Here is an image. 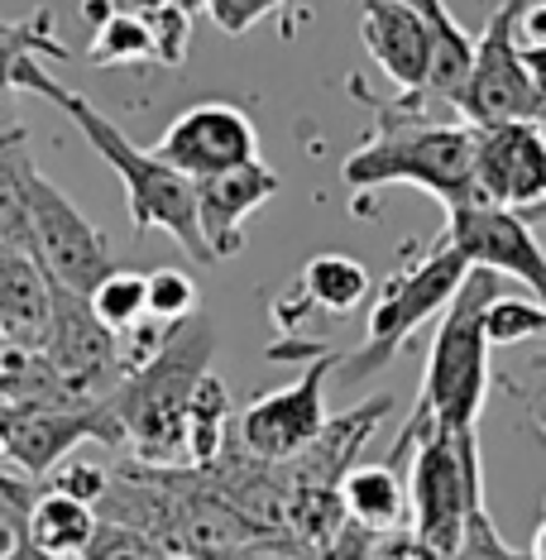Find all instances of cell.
Masks as SVG:
<instances>
[{"instance_id":"1","label":"cell","mask_w":546,"mask_h":560,"mask_svg":"<svg viewBox=\"0 0 546 560\" xmlns=\"http://www.w3.org/2000/svg\"><path fill=\"white\" fill-rule=\"evenodd\" d=\"M15 86L20 92H30V96H39V101H48V106H58L62 116L78 125V135L101 154V163L120 177L135 235L163 231V235H173L177 245L193 254L197 264H216L207 254V240H201V225H197V187L187 183L183 173H173L154 149H139L116 120L101 116L92 101H86L82 92H72L68 82H58L39 58L24 62Z\"/></svg>"},{"instance_id":"2","label":"cell","mask_w":546,"mask_h":560,"mask_svg":"<svg viewBox=\"0 0 546 560\" xmlns=\"http://www.w3.org/2000/svg\"><path fill=\"white\" fill-rule=\"evenodd\" d=\"M503 292V278L489 269H469L461 292L437 322V340L427 354V374L417 402L403 422V436L384 465L403 469L408 451L422 431H479V412L489 398V340H485V307Z\"/></svg>"},{"instance_id":"3","label":"cell","mask_w":546,"mask_h":560,"mask_svg":"<svg viewBox=\"0 0 546 560\" xmlns=\"http://www.w3.org/2000/svg\"><path fill=\"white\" fill-rule=\"evenodd\" d=\"M340 183L355 192V215L370 207L364 197L379 187H417L437 197L446 215L461 211L479 201L475 173H469V125L422 120V106L413 101H398V110L379 106V130L355 154H346Z\"/></svg>"},{"instance_id":"4","label":"cell","mask_w":546,"mask_h":560,"mask_svg":"<svg viewBox=\"0 0 546 560\" xmlns=\"http://www.w3.org/2000/svg\"><path fill=\"white\" fill-rule=\"evenodd\" d=\"M211 354L216 326L207 316H193V322L173 326L154 360L130 369L106 398L139 465L187 469V407H193L197 384L211 374Z\"/></svg>"},{"instance_id":"5","label":"cell","mask_w":546,"mask_h":560,"mask_svg":"<svg viewBox=\"0 0 546 560\" xmlns=\"http://www.w3.org/2000/svg\"><path fill=\"white\" fill-rule=\"evenodd\" d=\"M465 273H469L465 254L455 245H446V240L431 245L427 254H417V259L398 264V269L374 288L364 346L355 350L350 360H340V378H346V384H360V378L388 369L431 316H441L451 307V298L461 292Z\"/></svg>"},{"instance_id":"6","label":"cell","mask_w":546,"mask_h":560,"mask_svg":"<svg viewBox=\"0 0 546 560\" xmlns=\"http://www.w3.org/2000/svg\"><path fill=\"white\" fill-rule=\"evenodd\" d=\"M485 508L479 431H422L408 451V532L451 560Z\"/></svg>"},{"instance_id":"7","label":"cell","mask_w":546,"mask_h":560,"mask_svg":"<svg viewBox=\"0 0 546 560\" xmlns=\"http://www.w3.org/2000/svg\"><path fill=\"white\" fill-rule=\"evenodd\" d=\"M523 5L527 0H499L485 34L475 39L465 92L455 96L461 125H469V130H479V125H508V120H527L546 130V101L532 86L523 58H518V20H523Z\"/></svg>"},{"instance_id":"8","label":"cell","mask_w":546,"mask_h":560,"mask_svg":"<svg viewBox=\"0 0 546 560\" xmlns=\"http://www.w3.org/2000/svg\"><path fill=\"white\" fill-rule=\"evenodd\" d=\"M24 207H30L34 259H39V269L54 288L72 292V298H92L101 278L116 273L111 240L101 235L96 225L72 207V197H62L39 168L24 183Z\"/></svg>"},{"instance_id":"9","label":"cell","mask_w":546,"mask_h":560,"mask_svg":"<svg viewBox=\"0 0 546 560\" xmlns=\"http://www.w3.org/2000/svg\"><path fill=\"white\" fill-rule=\"evenodd\" d=\"M340 364L336 350H322L293 384L254 398L245 412H235V441L245 445L254 460L264 465H288L293 455H302L307 445L322 436V427L332 422L326 412V378Z\"/></svg>"},{"instance_id":"10","label":"cell","mask_w":546,"mask_h":560,"mask_svg":"<svg viewBox=\"0 0 546 560\" xmlns=\"http://www.w3.org/2000/svg\"><path fill=\"white\" fill-rule=\"evenodd\" d=\"M469 173L485 207L532 215L546 207V130L527 120L469 130Z\"/></svg>"},{"instance_id":"11","label":"cell","mask_w":546,"mask_h":560,"mask_svg":"<svg viewBox=\"0 0 546 560\" xmlns=\"http://www.w3.org/2000/svg\"><path fill=\"white\" fill-rule=\"evenodd\" d=\"M441 240L465 254L469 269H489L499 278L523 283L532 292V302L546 312V249H542V240L532 235V215L469 201V207L451 211Z\"/></svg>"},{"instance_id":"12","label":"cell","mask_w":546,"mask_h":560,"mask_svg":"<svg viewBox=\"0 0 546 560\" xmlns=\"http://www.w3.org/2000/svg\"><path fill=\"white\" fill-rule=\"evenodd\" d=\"M154 154L187 183H207V177L259 163V130L231 101H201L159 135Z\"/></svg>"},{"instance_id":"13","label":"cell","mask_w":546,"mask_h":560,"mask_svg":"<svg viewBox=\"0 0 546 560\" xmlns=\"http://www.w3.org/2000/svg\"><path fill=\"white\" fill-rule=\"evenodd\" d=\"M39 354L54 364V374L78 402H106L125 378L120 340L92 316L86 298H72L62 288H54V322H48Z\"/></svg>"},{"instance_id":"14","label":"cell","mask_w":546,"mask_h":560,"mask_svg":"<svg viewBox=\"0 0 546 560\" xmlns=\"http://www.w3.org/2000/svg\"><path fill=\"white\" fill-rule=\"evenodd\" d=\"M82 441L96 445H125L116 417H111L106 402L92 407H30V412H15L10 422V441H5V460L20 469L24 479H48L62 460H72Z\"/></svg>"},{"instance_id":"15","label":"cell","mask_w":546,"mask_h":560,"mask_svg":"<svg viewBox=\"0 0 546 560\" xmlns=\"http://www.w3.org/2000/svg\"><path fill=\"white\" fill-rule=\"evenodd\" d=\"M193 187H197V225H201V240H207V254L211 259H235L245 249L249 215L283 192V177L259 159V163H245V168L207 177V183H193Z\"/></svg>"},{"instance_id":"16","label":"cell","mask_w":546,"mask_h":560,"mask_svg":"<svg viewBox=\"0 0 546 560\" xmlns=\"http://www.w3.org/2000/svg\"><path fill=\"white\" fill-rule=\"evenodd\" d=\"M360 39L403 101H422L431 78V34L408 0H360Z\"/></svg>"},{"instance_id":"17","label":"cell","mask_w":546,"mask_h":560,"mask_svg":"<svg viewBox=\"0 0 546 560\" xmlns=\"http://www.w3.org/2000/svg\"><path fill=\"white\" fill-rule=\"evenodd\" d=\"M388 407H393V398H370V402L350 407V412L332 417L307 451L293 455L288 465H278L283 469V483L293 493L298 489H340V479L360 465V451L370 445L379 422L388 417Z\"/></svg>"},{"instance_id":"18","label":"cell","mask_w":546,"mask_h":560,"mask_svg":"<svg viewBox=\"0 0 546 560\" xmlns=\"http://www.w3.org/2000/svg\"><path fill=\"white\" fill-rule=\"evenodd\" d=\"M364 302H374V278L360 259L350 254H316V259L302 264L298 283H293V302L288 307H274L278 330L298 336L302 316L326 312V316H350L360 312Z\"/></svg>"},{"instance_id":"19","label":"cell","mask_w":546,"mask_h":560,"mask_svg":"<svg viewBox=\"0 0 546 560\" xmlns=\"http://www.w3.org/2000/svg\"><path fill=\"white\" fill-rule=\"evenodd\" d=\"M54 322V283L30 249L0 240V340L15 350H39Z\"/></svg>"},{"instance_id":"20","label":"cell","mask_w":546,"mask_h":560,"mask_svg":"<svg viewBox=\"0 0 546 560\" xmlns=\"http://www.w3.org/2000/svg\"><path fill=\"white\" fill-rule=\"evenodd\" d=\"M336 493L355 527L374 532V537L408 532V483L393 465H355Z\"/></svg>"},{"instance_id":"21","label":"cell","mask_w":546,"mask_h":560,"mask_svg":"<svg viewBox=\"0 0 546 560\" xmlns=\"http://www.w3.org/2000/svg\"><path fill=\"white\" fill-rule=\"evenodd\" d=\"M417 10V20L427 24L431 34V78H427V92L422 101H451L465 92V78H469V58H475V39L461 30V20L451 15L446 0H408ZM413 101V106H422Z\"/></svg>"},{"instance_id":"22","label":"cell","mask_w":546,"mask_h":560,"mask_svg":"<svg viewBox=\"0 0 546 560\" xmlns=\"http://www.w3.org/2000/svg\"><path fill=\"white\" fill-rule=\"evenodd\" d=\"M96 527H101L96 508L68 499V493H54V489L34 493L30 513H24V532H30V541L39 546L44 556H54V560H82V551L96 537Z\"/></svg>"},{"instance_id":"23","label":"cell","mask_w":546,"mask_h":560,"mask_svg":"<svg viewBox=\"0 0 546 560\" xmlns=\"http://www.w3.org/2000/svg\"><path fill=\"white\" fill-rule=\"evenodd\" d=\"M30 58H68V48L58 44L54 10L39 5L24 20H0V96L15 86L20 68Z\"/></svg>"},{"instance_id":"24","label":"cell","mask_w":546,"mask_h":560,"mask_svg":"<svg viewBox=\"0 0 546 560\" xmlns=\"http://www.w3.org/2000/svg\"><path fill=\"white\" fill-rule=\"evenodd\" d=\"M86 307H92V316L101 326L111 330V336H130L135 326L149 322V278L135 273V269H116L106 273L96 283V292L86 298Z\"/></svg>"},{"instance_id":"25","label":"cell","mask_w":546,"mask_h":560,"mask_svg":"<svg viewBox=\"0 0 546 560\" xmlns=\"http://www.w3.org/2000/svg\"><path fill=\"white\" fill-rule=\"evenodd\" d=\"M86 58H92L96 68H130V62L154 58V44H149V30L139 24V15L116 10L106 24H96L92 44H86Z\"/></svg>"},{"instance_id":"26","label":"cell","mask_w":546,"mask_h":560,"mask_svg":"<svg viewBox=\"0 0 546 560\" xmlns=\"http://www.w3.org/2000/svg\"><path fill=\"white\" fill-rule=\"evenodd\" d=\"M485 340H489V350L523 346V340H546V312L532 298L499 292V298H489V307H485Z\"/></svg>"},{"instance_id":"27","label":"cell","mask_w":546,"mask_h":560,"mask_svg":"<svg viewBox=\"0 0 546 560\" xmlns=\"http://www.w3.org/2000/svg\"><path fill=\"white\" fill-rule=\"evenodd\" d=\"M34 493H39V483L34 479L5 475V469H0V527H5L0 560H54V556H44L39 546L30 541V532H24V513H30Z\"/></svg>"},{"instance_id":"28","label":"cell","mask_w":546,"mask_h":560,"mask_svg":"<svg viewBox=\"0 0 546 560\" xmlns=\"http://www.w3.org/2000/svg\"><path fill=\"white\" fill-rule=\"evenodd\" d=\"M149 278V322L159 326H183L197 316V283L183 269H154Z\"/></svg>"},{"instance_id":"29","label":"cell","mask_w":546,"mask_h":560,"mask_svg":"<svg viewBox=\"0 0 546 560\" xmlns=\"http://www.w3.org/2000/svg\"><path fill=\"white\" fill-rule=\"evenodd\" d=\"M130 15H139V24L149 30V44H154V58L163 68H177L187 58V44H193V20L177 15L169 5H135Z\"/></svg>"},{"instance_id":"30","label":"cell","mask_w":546,"mask_h":560,"mask_svg":"<svg viewBox=\"0 0 546 560\" xmlns=\"http://www.w3.org/2000/svg\"><path fill=\"white\" fill-rule=\"evenodd\" d=\"M82 560H163V546L139 537L130 527H111V522H101L92 546L82 551Z\"/></svg>"},{"instance_id":"31","label":"cell","mask_w":546,"mask_h":560,"mask_svg":"<svg viewBox=\"0 0 546 560\" xmlns=\"http://www.w3.org/2000/svg\"><path fill=\"white\" fill-rule=\"evenodd\" d=\"M106 483H111V469L86 465V460H62L54 475L44 479V489L68 493V499H78V503H86V508H96L101 499H106Z\"/></svg>"},{"instance_id":"32","label":"cell","mask_w":546,"mask_h":560,"mask_svg":"<svg viewBox=\"0 0 546 560\" xmlns=\"http://www.w3.org/2000/svg\"><path fill=\"white\" fill-rule=\"evenodd\" d=\"M451 560H527V551H518V546H508V541H503V532L493 527L489 508H479V513L469 517V527H465L461 551H455Z\"/></svg>"},{"instance_id":"33","label":"cell","mask_w":546,"mask_h":560,"mask_svg":"<svg viewBox=\"0 0 546 560\" xmlns=\"http://www.w3.org/2000/svg\"><path fill=\"white\" fill-rule=\"evenodd\" d=\"M293 0H207V15L216 20V30L240 39V34H249L254 24L264 15H278V10H288Z\"/></svg>"},{"instance_id":"34","label":"cell","mask_w":546,"mask_h":560,"mask_svg":"<svg viewBox=\"0 0 546 560\" xmlns=\"http://www.w3.org/2000/svg\"><path fill=\"white\" fill-rule=\"evenodd\" d=\"M379 541H384V537H374V532H364V527H355V522H346L336 537H326V541H316V546H293V551H298V560H370Z\"/></svg>"},{"instance_id":"35","label":"cell","mask_w":546,"mask_h":560,"mask_svg":"<svg viewBox=\"0 0 546 560\" xmlns=\"http://www.w3.org/2000/svg\"><path fill=\"white\" fill-rule=\"evenodd\" d=\"M370 560H441L431 546H422L413 537V532H393V537H384L374 546V556Z\"/></svg>"},{"instance_id":"36","label":"cell","mask_w":546,"mask_h":560,"mask_svg":"<svg viewBox=\"0 0 546 560\" xmlns=\"http://www.w3.org/2000/svg\"><path fill=\"white\" fill-rule=\"evenodd\" d=\"M221 560H298V551L288 537H259V541H245V546H235V551H225Z\"/></svg>"},{"instance_id":"37","label":"cell","mask_w":546,"mask_h":560,"mask_svg":"<svg viewBox=\"0 0 546 560\" xmlns=\"http://www.w3.org/2000/svg\"><path fill=\"white\" fill-rule=\"evenodd\" d=\"M135 5H169V10H177V15L197 20L201 10H207V0H130V10H135Z\"/></svg>"},{"instance_id":"38","label":"cell","mask_w":546,"mask_h":560,"mask_svg":"<svg viewBox=\"0 0 546 560\" xmlns=\"http://www.w3.org/2000/svg\"><path fill=\"white\" fill-rule=\"evenodd\" d=\"M527 560H546V508H542V522H537V532H532Z\"/></svg>"},{"instance_id":"39","label":"cell","mask_w":546,"mask_h":560,"mask_svg":"<svg viewBox=\"0 0 546 560\" xmlns=\"http://www.w3.org/2000/svg\"><path fill=\"white\" fill-rule=\"evenodd\" d=\"M10 422H15V407L0 402V455H5V441H10Z\"/></svg>"},{"instance_id":"40","label":"cell","mask_w":546,"mask_h":560,"mask_svg":"<svg viewBox=\"0 0 546 560\" xmlns=\"http://www.w3.org/2000/svg\"><path fill=\"white\" fill-rule=\"evenodd\" d=\"M163 560H193V556H177V551H163Z\"/></svg>"},{"instance_id":"41","label":"cell","mask_w":546,"mask_h":560,"mask_svg":"<svg viewBox=\"0 0 546 560\" xmlns=\"http://www.w3.org/2000/svg\"><path fill=\"white\" fill-rule=\"evenodd\" d=\"M537 422H542V436H546V402H542V412H537Z\"/></svg>"},{"instance_id":"42","label":"cell","mask_w":546,"mask_h":560,"mask_svg":"<svg viewBox=\"0 0 546 560\" xmlns=\"http://www.w3.org/2000/svg\"><path fill=\"white\" fill-rule=\"evenodd\" d=\"M0 354H5V340H0Z\"/></svg>"}]
</instances>
